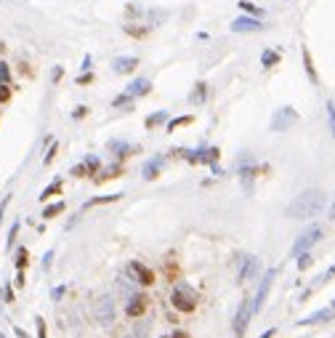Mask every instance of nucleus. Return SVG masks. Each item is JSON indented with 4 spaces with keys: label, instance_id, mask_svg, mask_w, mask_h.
I'll return each mask as SVG.
<instances>
[{
    "label": "nucleus",
    "instance_id": "393cba45",
    "mask_svg": "<svg viewBox=\"0 0 335 338\" xmlns=\"http://www.w3.org/2000/svg\"><path fill=\"white\" fill-rule=\"evenodd\" d=\"M59 189H61V178H56V181L51 184V187H48V189H45V192L40 195V200H48V197H51V195H56Z\"/></svg>",
    "mask_w": 335,
    "mask_h": 338
},
{
    "label": "nucleus",
    "instance_id": "7ed1b4c3",
    "mask_svg": "<svg viewBox=\"0 0 335 338\" xmlns=\"http://www.w3.org/2000/svg\"><path fill=\"white\" fill-rule=\"evenodd\" d=\"M93 317L99 320L101 325H112L115 322V301L109 296H101L93 306Z\"/></svg>",
    "mask_w": 335,
    "mask_h": 338
},
{
    "label": "nucleus",
    "instance_id": "b1692460",
    "mask_svg": "<svg viewBox=\"0 0 335 338\" xmlns=\"http://www.w3.org/2000/svg\"><path fill=\"white\" fill-rule=\"evenodd\" d=\"M83 165H85V171H88V173H96V171H99V165H101V162H99V157H93V155H90V157H85V162H83Z\"/></svg>",
    "mask_w": 335,
    "mask_h": 338
},
{
    "label": "nucleus",
    "instance_id": "f704fd0d",
    "mask_svg": "<svg viewBox=\"0 0 335 338\" xmlns=\"http://www.w3.org/2000/svg\"><path fill=\"white\" fill-rule=\"evenodd\" d=\"M90 80H93V77H90V72H85V75L77 77V83H80V86H85V83H90Z\"/></svg>",
    "mask_w": 335,
    "mask_h": 338
},
{
    "label": "nucleus",
    "instance_id": "6ab92c4d",
    "mask_svg": "<svg viewBox=\"0 0 335 338\" xmlns=\"http://www.w3.org/2000/svg\"><path fill=\"white\" fill-rule=\"evenodd\" d=\"M240 176H242V184H245V189L250 192V181H253V176H255V168H253V165H245Z\"/></svg>",
    "mask_w": 335,
    "mask_h": 338
},
{
    "label": "nucleus",
    "instance_id": "39448f33",
    "mask_svg": "<svg viewBox=\"0 0 335 338\" xmlns=\"http://www.w3.org/2000/svg\"><path fill=\"white\" fill-rule=\"evenodd\" d=\"M295 120H298V115H295L293 107H282V109H277L274 117H271V131H274V133H282V131H287V128H290Z\"/></svg>",
    "mask_w": 335,
    "mask_h": 338
},
{
    "label": "nucleus",
    "instance_id": "4468645a",
    "mask_svg": "<svg viewBox=\"0 0 335 338\" xmlns=\"http://www.w3.org/2000/svg\"><path fill=\"white\" fill-rule=\"evenodd\" d=\"M333 312H335V309H319V312H314L311 317L300 320L298 325H317V322H327V320H333Z\"/></svg>",
    "mask_w": 335,
    "mask_h": 338
},
{
    "label": "nucleus",
    "instance_id": "79ce46f5",
    "mask_svg": "<svg viewBox=\"0 0 335 338\" xmlns=\"http://www.w3.org/2000/svg\"><path fill=\"white\" fill-rule=\"evenodd\" d=\"M327 277H335V267H330V269H327V274H325V280Z\"/></svg>",
    "mask_w": 335,
    "mask_h": 338
},
{
    "label": "nucleus",
    "instance_id": "f257e3e1",
    "mask_svg": "<svg viewBox=\"0 0 335 338\" xmlns=\"http://www.w3.org/2000/svg\"><path fill=\"white\" fill-rule=\"evenodd\" d=\"M327 205V195L322 189H306L287 205L285 216L287 218H314L322 213V208Z\"/></svg>",
    "mask_w": 335,
    "mask_h": 338
},
{
    "label": "nucleus",
    "instance_id": "473e14b6",
    "mask_svg": "<svg viewBox=\"0 0 335 338\" xmlns=\"http://www.w3.org/2000/svg\"><path fill=\"white\" fill-rule=\"evenodd\" d=\"M11 80V72H8V64H0V83H8Z\"/></svg>",
    "mask_w": 335,
    "mask_h": 338
},
{
    "label": "nucleus",
    "instance_id": "c85d7f7f",
    "mask_svg": "<svg viewBox=\"0 0 335 338\" xmlns=\"http://www.w3.org/2000/svg\"><path fill=\"white\" fill-rule=\"evenodd\" d=\"M311 261H314V258L309 256V250L300 253V258H298V269H309V267H311Z\"/></svg>",
    "mask_w": 335,
    "mask_h": 338
},
{
    "label": "nucleus",
    "instance_id": "4be33fe9",
    "mask_svg": "<svg viewBox=\"0 0 335 338\" xmlns=\"http://www.w3.org/2000/svg\"><path fill=\"white\" fill-rule=\"evenodd\" d=\"M192 101H194V104H202V101H205V83H200V86L194 88V91H192V96H189Z\"/></svg>",
    "mask_w": 335,
    "mask_h": 338
},
{
    "label": "nucleus",
    "instance_id": "cd10ccee",
    "mask_svg": "<svg viewBox=\"0 0 335 338\" xmlns=\"http://www.w3.org/2000/svg\"><path fill=\"white\" fill-rule=\"evenodd\" d=\"M240 8H242V11H247V14H253V16H258V14H261V8H255L250 0H240Z\"/></svg>",
    "mask_w": 335,
    "mask_h": 338
},
{
    "label": "nucleus",
    "instance_id": "a211bd4d",
    "mask_svg": "<svg viewBox=\"0 0 335 338\" xmlns=\"http://www.w3.org/2000/svg\"><path fill=\"white\" fill-rule=\"evenodd\" d=\"M64 202H53V205H48V208H45V211H43V218H53V216H59V213L61 211H64Z\"/></svg>",
    "mask_w": 335,
    "mask_h": 338
},
{
    "label": "nucleus",
    "instance_id": "c03bdc74",
    "mask_svg": "<svg viewBox=\"0 0 335 338\" xmlns=\"http://www.w3.org/2000/svg\"><path fill=\"white\" fill-rule=\"evenodd\" d=\"M330 218H333V221H335V202H333V205H330Z\"/></svg>",
    "mask_w": 335,
    "mask_h": 338
},
{
    "label": "nucleus",
    "instance_id": "412c9836",
    "mask_svg": "<svg viewBox=\"0 0 335 338\" xmlns=\"http://www.w3.org/2000/svg\"><path fill=\"white\" fill-rule=\"evenodd\" d=\"M165 120H168L165 112H155V115L146 117V128H155V125H160V123H165Z\"/></svg>",
    "mask_w": 335,
    "mask_h": 338
},
{
    "label": "nucleus",
    "instance_id": "ea45409f",
    "mask_svg": "<svg viewBox=\"0 0 335 338\" xmlns=\"http://www.w3.org/2000/svg\"><path fill=\"white\" fill-rule=\"evenodd\" d=\"M83 70H85V72L90 70V56H85V59H83Z\"/></svg>",
    "mask_w": 335,
    "mask_h": 338
},
{
    "label": "nucleus",
    "instance_id": "0eeeda50",
    "mask_svg": "<svg viewBox=\"0 0 335 338\" xmlns=\"http://www.w3.org/2000/svg\"><path fill=\"white\" fill-rule=\"evenodd\" d=\"M258 30H264L258 16H237L231 21V32H258Z\"/></svg>",
    "mask_w": 335,
    "mask_h": 338
},
{
    "label": "nucleus",
    "instance_id": "bb28decb",
    "mask_svg": "<svg viewBox=\"0 0 335 338\" xmlns=\"http://www.w3.org/2000/svg\"><path fill=\"white\" fill-rule=\"evenodd\" d=\"M109 146H112V149H117V155H130V152H133V146H128L123 142H112Z\"/></svg>",
    "mask_w": 335,
    "mask_h": 338
},
{
    "label": "nucleus",
    "instance_id": "dca6fc26",
    "mask_svg": "<svg viewBox=\"0 0 335 338\" xmlns=\"http://www.w3.org/2000/svg\"><path fill=\"white\" fill-rule=\"evenodd\" d=\"M261 64H264V67L280 64V53H277V51H264V56H261Z\"/></svg>",
    "mask_w": 335,
    "mask_h": 338
},
{
    "label": "nucleus",
    "instance_id": "aec40b11",
    "mask_svg": "<svg viewBox=\"0 0 335 338\" xmlns=\"http://www.w3.org/2000/svg\"><path fill=\"white\" fill-rule=\"evenodd\" d=\"M303 64H306V72H309V80L317 83V72H314V64H311V53L303 48Z\"/></svg>",
    "mask_w": 335,
    "mask_h": 338
},
{
    "label": "nucleus",
    "instance_id": "4c0bfd02",
    "mask_svg": "<svg viewBox=\"0 0 335 338\" xmlns=\"http://www.w3.org/2000/svg\"><path fill=\"white\" fill-rule=\"evenodd\" d=\"M72 173H75V176H85V173H88V171H85V165H77V168H75V171H72Z\"/></svg>",
    "mask_w": 335,
    "mask_h": 338
},
{
    "label": "nucleus",
    "instance_id": "a19ab883",
    "mask_svg": "<svg viewBox=\"0 0 335 338\" xmlns=\"http://www.w3.org/2000/svg\"><path fill=\"white\" fill-rule=\"evenodd\" d=\"M170 338H189V336H186V333H184V330H176V333H173V336H170Z\"/></svg>",
    "mask_w": 335,
    "mask_h": 338
},
{
    "label": "nucleus",
    "instance_id": "6e6552de",
    "mask_svg": "<svg viewBox=\"0 0 335 338\" xmlns=\"http://www.w3.org/2000/svg\"><path fill=\"white\" fill-rule=\"evenodd\" d=\"M274 269H269V272L264 274V280H261V288L258 293H255V301H253V312H261V306H264V301H266V296H269V290H271V280H274Z\"/></svg>",
    "mask_w": 335,
    "mask_h": 338
},
{
    "label": "nucleus",
    "instance_id": "58836bf2",
    "mask_svg": "<svg viewBox=\"0 0 335 338\" xmlns=\"http://www.w3.org/2000/svg\"><path fill=\"white\" fill-rule=\"evenodd\" d=\"M8 200H11V195H8V197H5V200H3V202H0V218H3V211H5V205H8Z\"/></svg>",
    "mask_w": 335,
    "mask_h": 338
},
{
    "label": "nucleus",
    "instance_id": "c9c22d12",
    "mask_svg": "<svg viewBox=\"0 0 335 338\" xmlns=\"http://www.w3.org/2000/svg\"><path fill=\"white\" fill-rule=\"evenodd\" d=\"M37 333H40V338H45V322L40 317H37Z\"/></svg>",
    "mask_w": 335,
    "mask_h": 338
},
{
    "label": "nucleus",
    "instance_id": "e433bc0d",
    "mask_svg": "<svg viewBox=\"0 0 335 338\" xmlns=\"http://www.w3.org/2000/svg\"><path fill=\"white\" fill-rule=\"evenodd\" d=\"M3 296H5V301H14V290H11L8 285H5V288H3Z\"/></svg>",
    "mask_w": 335,
    "mask_h": 338
},
{
    "label": "nucleus",
    "instance_id": "a878e982",
    "mask_svg": "<svg viewBox=\"0 0 335 338\" xmlns=\"http://www.w3.org/2000/svg\"><path fill=\"white\" fill-rule=\"evenodd\" d=\"M327 120H330V131H333V139H335V104L327 101Z\"/></svg>",
    "mask_w": 335,
    "mask_h": 338
},
{
    "label": "nucleus",
    "instance_id": "20e7f679",
    "mask_svg": "<svg viewBox=\"0 0 335 338\" xmlns=\"http://www.w3.org/2000/svg\"><path fill=\"white\" fill-rule=\"evenodd\" d=\"M319 240H322V229H319V227L306 229V232H303V234H298V240H295V245H293V256H300V253H306L311 245H317Z\"/></svg>",
    "mask_w": 335,
    "mask_h": 338
},
{
    "label": "nucleus",
    "instance_id": "2eb2a0df",
    "mask_svg": "<svg viewBox=\"0 0 335 338\" xmlns=\"http://www.w3.org/2000/svg\"><path fill=\"white\" fill-rule=\"evenodd\" d=\"M160 168H162V157L157 155V157H152V160L146 162V165H144V171H141V173H144V178L149 181V178H155L157 173H160Z\"/></svg>",
    "mask_w": 335,
    "mask_h": 338
},
{
    "label": "nucleus",
    "instance_id": "9d476101",
    "mask_svg": "<svg viewBox=\"0 0 335 338\" xmlns=\"http://www.w3.org/2000/svg\"><path fill=\"white\" fill-rule=\"evenodd\" d=\"M146 306H149V298H146V296H130V301H128V317H141V314L146 312Z\"/></svg>",
    "mask_w": 335,
    "mask_h": 338
},
{
    "label": "nucleus",
    "instance_id": "37998d69",
    "mask_svg": "<svg viewBox=\"0 0 335 338\" xmlns=\"http://www.w3.org/2000/svg\"><path fill=\"white\" fill-rule=\"evenodd\" d=\"M271 336H274V330H266V333H264V336H258V338H271Z\"/></svg>",
    "mask_w": 335,
    "mask_h": 338
},
{
    "label": "nucleus",
    "instance_id": "423d86ee",
    "mask_svg": "<svg viewBox=\"0 0 335 338\" xmlns=\"http://www.w3.org/2000/svg\"><path fill=\"white\" fill-rule=\"evenodd\" d=\"M250 314H253V303H250V298H245V301L240 303V312H237V317H234V333H237V338L245 333Z\"/></svg>",
    "mask_w": 335,
    "mask_h": 338
},
{
    "label": "nucleus",
    "instance_id": "f8f14e48",
    "mask_svg": "<svg viewBox=\"0 0 335 338\" xmlns=\"http://www.w3.org/2000/svg\"><path fill=\"white\" fill-rule=\"evenodd\" d=\"M152 91V83L149 80H146V77H139V80H133V83H130V86H128V96H146V93H149Z\"/></svg>",
    "mask_w": 335,
    "mask_h": 338
},
{
    "label": "nucleus",
    "instance_id": "ddd939ff",
    "mask_svg": "<svg viewBox=\"0 0 335 338\" xmlns=\"http://www.w3.org/2000/svg\"><path fill=\"white\" fill-rule=\"evenodd\" d=\"M258 269V258L255 256H245L242 258V267H240V283H247L253 277V272Z\"/></svg>",
    "mask_w": 335,
    "mask_h": 338
},
{
    "label": "nucleus",
    "instance_id": "f3484780",
    "mask_svg": "<svg viewBox=\"0 0 335 338\" xmlns=\"http://www.w3.org/2000/svg\"><path fill=\"white\" fill-rule=\"evenodd\" d=\"M120 200V195H104V197H93V200L85 202V208H93V205H104V202H115Z\"/></svg>",
    "mask_w": 335,
    "mask_h": 338
},
{
    "label": "nucleus",
    "instance_id": "2f4dec72",
    "mask_svg": "<svg viewBox=\"0 0 335 338\" xmlns=\"http://www.w3.org/2000/svg\"><path fill=\"white\" fill-rule=\"evenodd\" d=\"M130 101H133V96H128V93H123V96H117L115 101H112V104H115V107H125V104H130Z\"/></svg>",
    "mask_w": 335,
    "mask_h": 338
},
{
    "label": "nucleus",
    "instance_id": "7c9ffc66",
    "mask_svg": "<svg viewBox=\"0 0 335 338\" xmlns=\"http://www.w3.org/2000/svg\"><path fill=\"white\" fill-rule=\"evenodd\" d=\"M24 267H27V250H19V256H16V269L21 272Z\"/></svg>",
    "mask_w": 335,
    "mask_h": 338
},
{
    "label": "nucleus",
    "instance_id": "f03ea898",
    "mask_svg": "<svg viewBox=\"0 0 335 338\" xmlns=\"http://www.w3.org/2000/svg\"><path fill=\"white\" fill-rule=\"evenodd\" d=\"M170 303H173V309H178V312L189 314L197 309V293L194 288H189L186 283H178L173 288V293H170Z\"/></svg>",
    "mask_w": 335,
    "mask_h": 338
},
{
    "label": "nucleus",
    "instance_id": "9b49d317",
    "mask_svg": "<svg viewBox=\"0 0 335 338\" xmlns=\"http://www.w3.org/2000/svg\"><path fill=\"white\" fill-rule=\"evenodd\" d=\"M112 67H115L117 75H128V72H133L136 67H139V59H136V56H117Z\"/></svg>",
    "mask_w": 335,
    "mask_h": 338
},
{
    "label": "nucleus",
    "instance_id": "5701e85b",
    "mask_svg": "<svg viewBox=\"0 0 335 338\" xmlns=\"http://www.w3.org/2000/svg\"><path fill=\"white\" fill-rule=\"evenodd\" d=\"M189 123H192V115H186V117H176V120H170V123H168V131H176V128L189 125Z\"/></svg>",
    "mask_w": 335,
    "mask_h": 338
},
{
    "label": "nucleus",
    "instance_id": "c756f323",
    "mask_svg": "<svg viewBox=\"0 0 335 338\" xmlns=\"http://www.w3.org/2000/svg\"><path fill=\"white\" fill-rule=\"evenodd\" d=\"M11 99V91H8V83H0V104H5V101Z\"/></svg>",
    "mask_w": 335,
    "mask_h": 338
},
{
    "label": "nucleus",
    "instance_id": "72a5a7b5",
    "mask_svg": "<svg viewBox=\"0 0 335 338\" xmlns=\"http://www.w3.org/2000/svg\"><path fill=\"white\" fill-rule=\"evenodd\" d=\"M16 232H19V224H14V227H11V232H8V240H5V248H11V245H14V237H16Z\"/></svg>",
    "mask_w": 335,
    "mask_h": 338
},
{
    "label": "nucleus",
    "instance_id": "1a4fd4ad",
    "mask_svg": "<svg viewBox=\"0 0 335 338\" xmlns=\"http://www.w3.org/2000/svg\"><path fill=\"white\" fill-rule=\"evenodd\" d=\"M128 272L133 274L141 285H152V283H155V272H152L149 267H144L141 261H130L128 264Z\"/></svg>",
    "mask_w": 335,
    "mask_h": 338
},
{
    "label": "nucleus",
    "instance_id": "a18cd8bd",
    "mask_svg": "<svg viewBox=\"0 0 335 338\" xmlns=\"http://www.w3.org/2000/svg\"><path fill=\"white\" fill-rule=\"evenodd\" d=\"M333 309H335V301H333Z\"/></svg>",
    "mask_w": 335,
    "mask_h": 338
}]
</instances>
